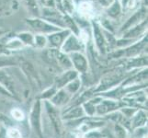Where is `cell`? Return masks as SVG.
I'll list each match as a JSON object with an SVG mask.
<instances>
[{"label":"cell","instance_id":"obj_17","mask_svg":"<svg viewBox=\"0 0 148 138\" xmlns=\"http://www.w3.org/2000/svg\"><path fill=\"white\" fill-rule=\"evenodd\" d=\"M14 5L17 6V4H15V0H0V13L9 12L8 8Z\"/></svg>","mask_w":148,"mask_h":138},{"label":"cell","instance_id":"obj_18","mask_svg":"<svg viewBox=\"0 0 148 138\" xmlns=\"http://www.w3.org/2000/svg\"><path fill=\"white\" fill-rule=\"evenodd\" d=\"M18 39L21 41L23 43L26 44H34V37L32 36V34H30L29 32H22L18 35Z\"/></svg>","mask_w":148,"mask_h":138},{"label":"cell","instance_id":"obj_19","mask_svg":"<svg viewBox=\"0 0 148 138\" xmlns=\"http://www.w3.org/2000/svg\"><path fill=\"white\" fill-rule=\"evenodd\" d=\"M34 44L37 45L38 47H44L47 44V38L44 37L42 34L36 35L34 37Z\"/></svg>","mask_w":148,"mask_h":138},{"label":"cell","instance_id":"obj_26","mask_svg":"<svg viewBox=\"0 0 148 138\" xmlns=\"http://www.w3.org/2000/svg\"><path fill=\"white\" fill-rule=\"evenodd\" d=\"M25 4L27 5L28 7H29L30 8H35L37 7V2L36 0H24Z\"/></svg>","mask_w":148,"mask_h":138},{"label":"cell","instance_id":"obj_6","mask_svg":"<svg viewBox=\"0 0 148 138\" xmlns=\"http://www.w3.org/2000/svg\"><path fill=\"white\" fill-rule=\"evenodd\" d=\"M71 63L75 67V69L78 71V72L84 73L88 69V62L85 58V56L80 54L79 52L76 53H72L71 54Z\"/></svg>","mask_w":148,"mask_h":138},{"label":"cell","instance_id":"obj_4","mask_svg":"<svg viewBox=\"0 0 148 138\" xmlns=\"http://www.w3.org/2000/svg\"><path fill=\"white\" fill-rule=\"evenodd\" d=\"M145 16H146V10L144 8L138 9L135 13L132 14V16H131L128 19V20L123 24V26L121 28V32H126V30H128L132 29V27L138 25L143 20H145Z\"/></svg>","mask_w":148,"mask_h":138},{"label":"cell","instance_id":"obj_1","mask_svg":"<svg viewBox=\"0 0 148 138\" xmlns=\"http://www.w3.org/2000/svg\"><path fill=\"white\" fill-rule=\"evenodd\" d=\"M27 22L29 24V26L32 27L34 30L40 32V33H53L55 32L61 30V28L55 26L54 24L50 23L49 21L45 19H27Z\"/></svg>","mask_w":148,"mask_h":138},{"label":"cell","instance_id":"obj_14","mask_svg":"<svg viewBox=\"0 0 148 138\" xmlns=\"http://www.w3.org/2000/svg\"><path fill=\"white\" fill-rule=\"evenodd\" d=\"M68 94L64 90H61L58 93H56V95L53 98V103L56 105H63L68 100Z\"/></svg>","mask_w":148,"mask_h":138},{"label":"cell","instance_id":"obj_2","mask_svg":"<svg viewBox=\"0 0 148 138\" xmlns=\"http://www.w3.org/2000/svg\"><path fill=\"white\" fill-rule=\"evenodd\" d=\"M82 48V42L77 37H75V34H69L62 44V51L64 54L76 53L79 52Z\"/></svg>","mask_w":148,"mask_h":138},{"label":"cell","instance_id":"obj_28","mask_svg":"<svg viewBox=\"0 0 148 138\" xmlns=\"http://www.w3.org/2000/svg\"><path fill=\"white\" fill-rule=\"evenodd\" d=\"M0 34H1V32H0Z\"/></svg>","mask_w":148,"mask_h":138},{"label":"cell","instance_id":"obj_20","mask_svg":"<svg viewBox=\"0 0 148 138\" xmlns=\"http://www.w3.org/2000/svg\"><path fill=\"white\" fill-rule=\"evenodd\" d=\"M146 117L144 112L140 111L138 114L135 116V118L134 120V126H141L142 124H144L145 122Z\"/></svg>","mask_w":148,"mask_h":138},{"label":"cell","instance_id":"obj_22","mask_svg":"<svg viewBox=\"0 0 148 138\" xmlns=\"http://www.w3.org/2000/svg\"><path fill=\"white\" fill-rule=\"evenodd\" d=\"M84 115V111L82 108H75L68 112V118H78Z\"/></svg>","mask_w":148,"mask_h":138},{"label":"cell","instance_id":"obj_23","mask_svg":"<svg viewBox=\"0 0 148 138\" xmlns=\"http://www.w3.org/2000/svg\"><path fill=\"white\" fill-rule=\"evenodd\" d=\"M79 85H80L79 80L77 78H75V80L71 81V82L69 83V85L67 86V89L71 92V93H74V92H75L78 89Z\"/></svg>","mask_w":148,"mask_h":138},{"label":"cell","instance_id":"obj_24","mask_svg":"<svg viewBox=\"0 0 148 138\" xmlns=\"http://www.w3.org/2000/svg\"><path fill=\"white\" fill-rule=\"evenodd\" d=\"M8 138H21V135H20L18 130L11 128L8 132Z\"/></svg>","mask_w":148,"mask_h":138},{"label":"cell","instance_id":"obj_10","mask_svg":"<svg viewBox=\"0 0 148 138\" xmlns=\"http://www.w3.org/2000/svg\"><path fill=\"white\" fill-rule=\"evenodd\" d=\"M77 76V73L76 71L74 70H69L66 71L64 74H63L60 78L57 79V87L58 88H62L64 85L70 83L71 81H73L76 78Z\"/></svg>","mask_w":148,"mask_h":138},{"label":"cell","instance_id":"obj_12","mask_svg":"<svg viewBox=\"0 0 148 138\" xmlns=\"http://www.w3.org/2000/svg\"><path fill=\"white\" fill-rule=\"evenodd\" d=\"M121 10L122 9H121V7L119 1H114L110 7H108L106 13L110 19H115L121 15Z\"/></svg>","mask_w":148,"mask_h":138},{"label":"cell","instance_id":"obj_21","mask_svg":"<svg viewBox=\"0 0 148 138\" xmlns=\"http://www.w3.org/2000/svg\"><path fill=\"white\" fill-rule=\"evenodd\" d=\"M23 44L24 43L19 39H12L7 44V47L9 49H18L20 47H22Z\"/></svg>","mask_w":148,"mask_h":138},{"label":"cell","instance_id":"obj_7","mask_svg":"<svg viewBox=\"0 0 148 138\" xmlns=\"http://www.w3.org/2000/svg\"><path fill=\"white\" fill-rule=\"evenodd\" d=\"M40 102L37 101L34 104L33 109L30 114V122H32V125L35 132H37L39 135H42V131H40Z\"/></svg>","mask_w":148,"mask_h":138},{"label":"cell","instance_id":"obj_16","mask_svg":"<svg viewBox=\"0 0 148 138\" xmlns=\"http://www.w3.org/2000/svg\"><path fill=\"white\" fill-rule=\"evenodd\" d=\"M117 106H118V104H117L116 102L107 100V101L103 102V103L99 107L98 111H99V113H105V112H108V111L114 110Z\"/></svg>","mask_w":148,"mask_h":138},{"label":"cell","instance_id":"obj_13","mask_svg":"<svg viewBox=\"0 0 148 138\" xmlns=\"http://www.w3.org/2000/svg\"><path fill=\"white\" fill-rule=\"evenodd\" d=\"M54 58L57 60V62L60 64V65L64 66L65 68H70L72 66V63H71V60L68 57L67 55H65L63 52L62 53H57L55 52L54 53Z\"/></svg>","mask_w":148,"mask_h":138},{"label":"cell","instance_id":"obj_9","mask_svg":"<svg viewBox=\"0 0 148 138\" xmlns=\"http://www.w3.org/2000/svg\"><path fill=\"white\" fill-rule=\"evenodd\" d=\"M146 26H147V20L146 19L143 20V21L141 23H139L138 25H136V26L132 27V29L126 30L124 38H129L131 40L132 38L139 36L140 34H142L145 30Z\"/></svg>","mask_w":148,"mask_h":138},{"label":"cell","instance_id":"obj_25","mask_svg":"<svg viewBox=\"0 0 148 138\" xmlns=\"http://www.w3.org/2000/svg\"><path fill=\"white\" fill-rule=\"evenodd\" d=\"M12 116H13V118L14 119H16L18 121H20V120H23L24 118V114H23V112L18 110V109H15L12 111Z\"/></svg>","mask_w":148,"mask_h":138},{"label":"cell","instance_id":"obj_8","mask_svg":"<svg viewBox=\"0 0 148 138\" xmlns=\"http://www.w3.org/2000/svg\"><path fill=\"white\" fill-rule=\"evenodd\" d=\"M93 32H94V39L97 44V47L101 53H104L106 50V38L103 35V32L97 23H93Z\"/></svg>","mask_w":148,"mask_h":138},{"label":"cell","instance_id":"obj_15","mask_svg":"<svg viewBox=\"0 0 148 138\" xmlns=\"http://www.w3.org/2000/svg\"><path fill=\"white\" fill-rule=\"evenodd\" d=\"M0 82L4 84L6 87H8V90H11V91L15 92L14 82L8 78V76L6 73L3 72V71H0Z\"/></svg>","mask_w":148,"mask_h":138},{"label":"cell","instance_id":"obj_5","mask_svg":"<svg viewBox=\"0 0 148 138\" xmlns=\"http://www.w3.org/2000/svg\"><path fill=\"white\" fill-rule=\"evenodd\" d=\"M70 34V30H58V32H55L49 34L47 38V43H50L51 46L53 47H60L62 46L63 43L64 42V40L66 37Z\"/></svg>","mask_w":148,"mask_h":138},{"label":"cell","instance_id":"obj_11","mask_svg":"<svg viewBox=\"0 0 148 138\" xmlns=\"http://www.w3.org/2000/svg\"><path fill=\"white\" fill-rule=\"evenodd\" d=\"M47 111H48V114L50 116L51 122H52L55 131L59 133L61 129V122H60V118H59L57 111H56L53 106L49 105L48 103H47Z\"/></svg>","mask_w":148,"mask_h":138},{"label":"cell","instance_id":"obj_27","mask_svg":"<svg viewBox=\"0 0 148 138\" xmlns=\"http://www.w3.org/2000/svg\"><path fill=\"white\" fill-rule=\"evenodd\" d=\"M68 1H73V0H68Z\"/></svg>","mask_w":148,"mask_h":138},{"label":"cell","instance_id":"obj_3","mask_svg":"<svg viewBox=\"0 0 148 138\" xmlns=\"http://www.w3.org/2000/svg\"><path fill=\"white\" fill-rule=\"evenodd\" d=\"M77 11L81 18L90 19L95 16V6L90 0H82L78 3Z\"/></svg>","mask_w":148,"mask_h":138}]
</instances>
